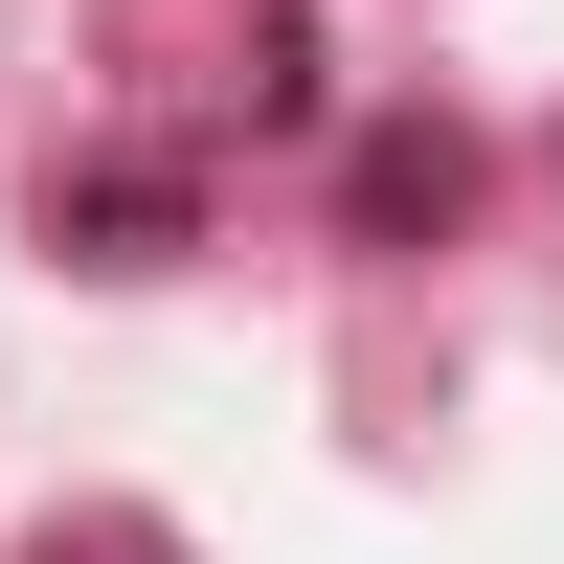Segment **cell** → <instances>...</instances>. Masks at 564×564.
Returning <instances> with one entry per match:
<instances>
[{
	"instance_id": "6da1fadb",
	"label": "cell",
	"mask_w": 564,
	"mask_h": 564,
	"mask_svg": "<svg viewBox=\"0 0 564 564\" xmlns=\"http://www.w3.org/2000/svg\"><path fill=\"white\" fill-rule=\"evenodd\" d=\"M339 204H361V249H406V226H452V204H475V159H452V135H361V159H339Z\"/></svg>"
},
{
	"instance_id": "7a4b0ae2",
	"label": "cell",
	"mask_w": 564,
	"mask_h": 564,
	"mask_svg": "<svg viewBox=\"0 0 564 564\" xmlns=\"http://www.w3.org/2000/svg\"><path fill=\"white\" fill-rule=\"evenodd\" d=\"M45 564H68V542H45ZM90 564H159V542H90Z\"/></svg>"
}]
</instances>
